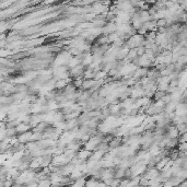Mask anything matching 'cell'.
Returning <instances> with one entry per match:
<instances>
[{
    "label": "cell",
    "instance_id": "cell-2",
    "mask_svg": "<svg viewBox=\"0 0 187 187\" xmlns=\"http://www.w3.org/2000/svg\"><path fill=\"white\" fill-rule=\"evenodd\" d=\"M179 141H181V143L182 142H187V133H182L181 138H179Z\"/></svg>",
    "mask_w": 187,
    "mask_h": 187
},
{
    "label": "cell",
    "instance_id": "cell-1",
    "mask_svg": "<svg viewBox=\"0 0 187 187\" xmlns=\"http://www.w3.org/2000/svg\"><path fill=\"white\" fill-rule=\"evenodd\" d=\"M178 149H179V151H187V142H182L181 145L178 146Z\"/></svg>",
    "mask_w": 187,
    "mask_h": 187
}]
</instances>
